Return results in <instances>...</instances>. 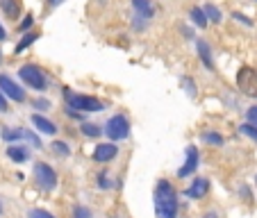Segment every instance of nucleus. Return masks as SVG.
<instances>
[{"mask_svg": "<svg viewBox=\"0 0 257 218\" xmlns=\"http://www.w3.org/2000/svg\"><path fill=\"white\" fill-rule=\"evenodd\" d=\"M246 118H248V123H250V125H255V127H257V105L248 107V112H246Z\"/></svg>", "mask_w": 257, "mask_h": 218, "instance_id": "bb28decb", "label": "nucleus"}, {"mask_svg": "<svg viewBox=\"0 0 257 218\" xmlns=\"http://www.w3.org/2000/svg\"><path fill=\"white\" fill-rule=\"evenodd\" d=\"M182 84H187V89H189V96H196V87L191 80H182Z\"/></svg>", "mask_w": 257, "mask_h": 218, "instance_id": "473e14b6", "label": "nucleus"}, {"mask_svg": "<svg viewBox=\"0 0 257 218\" xmlns=\"http://www.w3.org/2000/svg\"><path fill=\"white\" fill-rule=\"evenodd\" d=\"M239 130H241V134H246L248 139H252V141L257 143V127H255V125H250V123H243Z\"/></svg>", "mask_w": 257, "mask_h": 218, "instance_id": "412c9836", "label": "nucleus"}, {"mask_svg": "<svg viewBox=\"0 0 257 218\" xmlns=\"http://www.w3.org/2000/svg\"><path fill=\"white\" fill-rule=\"evenodd\" d=\"M28 218H55L53 213H48L46 209H30Z\"/></svg>", "mask_w": 257, "mask_h": 218, "instance_id": "393cba45", "label": "nucleus"}, {"mask_svg": "<svg viewBox=\"0 0 257 218\" xmlns=\"http://www.w3.org/2000/svg\"><path fill=\"white\" fill-rule=\"evenodd\" d=\"M64 100H66L68 109H78V112H102L100 100L91 96H82V93H73L71 89H64Z\"/></svg>", "mask_w": 257, "mask_h": 218, "instance_id": "f03ea898", "label": "nucleus"}, {"mask_svg": "<svg viewBox=\"0 0 257 218\" xmlns=\"http://www.w3.org/2000/svg\"><path fill=\"white\" fill-rule=\"evenodd\" d=\"M32 23H34V19H32V16H25V21L19 25V28H21V30H28V28H32Z\"/></svg>", "mask_w": 257, "mask_h": 218, "instance_id": "2f4dec72", "label": "nucleus"}, {"mask_svg": "<svg viewBox=\"0 0 257 218\" xmlns=\"http://www.w3.org/2000/svg\"><path fill=\"white\" fill-rule=\"evenodd\" d=\"M34 109H50V102L46 100V98H37V100H34Z\"/></svg>", "mask_w": 257, "mask_h": 218, "instance_id": "cd10ccee", "label": "nucleus"}, {"mask_svg": "<svg viewBox=\"0 0 257 218\" xmlns=\"http://www.w3.org/2000/svg\"><path fill=\"white\" fill-rule=\"evenodd\" d=\"M48 3H50V5H53V7H55V5H62L64 0H48Z\"/></svg>", "mask_w": 257, "mask_h": 218, "instance_id": "f704fd0d", "label": "nucleus"}, {"mask_svg": "<svg viewBox=\"0 0 257 218\" xmlns=\"http://www.w3.org/2000/svg\"><path fill=\"white\" fill-rule=\"evenodd\" d=\"M53 152H57V155H62V157H68L71 155V148H68L64 141H53Z\"/></svg>", "mask_w": 257, "mask_h": 218, "instance_id": "aec40b11", "label": "nucleus"}, {"mask_svg": "<svg viewBox=\"0 0 257 218\" xmlns=\"http://www.w3.org/2000/svg\"><path fill=\"white\" fill-rule=\"evenodd\" d=\"M3 139L5 141H19V139H23V132L21 130H3Z\"/></svg>", "mask_w": 257, "mask_h": 218, "instance_id": "5701e85b", "label": "nucleus"}, {"mask_svg": "<svg viewBox=\"0 0 257 218\" xmlns=\"http://www.w3.org/2000/svg\"><path fill=\"white\" fill-rule=\"evenodd\" d=\"M98 179H100V182H98V186H100V189H109V186H112V182H109L107 173H100V175H98Z\"/></svg>", "mask_w": 257, "mask_h": 218, "instance_id": "c85d7f7f", "label": "nucleus"}, {"mask_svg": "<svg viewBox=\"0 0 257 218\" xmlns=\"http://www.w3.org/2000/svg\"><path fill=\"white\" fill-rule=\"evenodd\" d=\"M0 62H3V55H0Z\"/></svg>", "mask_w": 257, "mask_h": 218, "instance_id": "e433bc0d", "label": "nucleus"}, {"mask_svg": "<svg viewBox=\"0 0 257 218\" xmlns=\"http://www.w3.org/2000/svg\"><path fill=\"white\" fill-rule=\"evenodd\" d=\"M237 87L241 93L250 98H257V68L252 66H241L237 73Z\"/></svg>", "mask_w": 257, "mask_h": 218, "instance_id": "39448f33", "label": "nucleus"}, {"mask_svg": "<svg viewBox=\"0 0 257 218\" xmlns=\"http://www.w3.org/2000/svg\"><path fill=\"white\" fill-rule=\"evenodd\" d=\"M0 91L5 93V98H12V100H16V102L25 100V91L12 78H7V75H0Z\"/></svg>", "mask_w": 257, "mask_h": 218, "instance_id": "0eeeda50", "label": "nucleus"}, {"mask_svg": "<svg viewBox=\"0 0 257 218\" xmlns=\"http://www.w3.org/2000/svg\"><path fill=\"white\" fill-rule=\"evenodd\" d=\"M105 132L112 141H123V139H127V134H130V123H127L125 116L116 114V116H112L109 121H107Z\"/></svg>", "mask_w": 257, "mask_h": 218, "instance_id": "423d86ee", "label": "nucleus"}, {"mask_svg": "<svg viewBox=\"0 0 257 218\" xmlns=\"http://www.w3.org/2000/svg\"><path fill=\"white\" fill-rule=\"evenodd\" d=\"M198 55H200V59H203V64L207 68H214V62H212V53H209V46L205 44V41H198Z\"/></svg>", "mask_w": 257, "mask_h": 218, "instance_id": "2eb2a0df", "label": "nucleus"}, {"mask_svg": "<svg viewBox=\"0 0 257 218\" xmlns=\"http://www.w3.org/2000/svg\"><path fill=\"white\" fill-rule=\"evenodd\" d=\"M7 39V32H5V28L0 25V41H5Z\"/></svg>", "mask_w": 257, "mask_h": 218, "instance_id": "72a5a7b5", "label": "nucleus"}, {"mask_svg": "<svg viewBox=\"0 0 257 218\" xmlns=\"http://www.w3.org/2000/svg\"><path fill=\"white\" fill-rule=\"evenodd\" d=\"M37 39H39V34L28 32V34H25V37H23V39L19 41V46H16V55H19V53H23V50L28 48V46H32V44H34V41H37Z\"/></svg>", "mask_w": 257, "mask_h": 218, "instance_id": "f3484780", "label": "nucleus"}, {"mask_svg": "<svg viewBox=\"0 0 257 218\" xmlns=\"http://www.w3.org/2000/svg\"><path fill=\"white\" fill-rule=\"evenodd\" d=\"M100 127L96 125V123H84L82 125V134H87V136H91V139H96V136H100Z\"/></svg>", "mask_w": 257, "mask_h": 218, "instance_id": "a211bd4d", "label": "nucleus"}, {"mask_svg": "<svg viewBox=\"0 0 257 218\" xmlns=\"http://www.w3.org/2000/svg\"><path fill=\"white\" fill-rule=\"evenodd\" d=\"M132 7L141 19H153V14H155V7L151 5V0H132Z\"/></svg>", "mask_w": 257, "mask_h": 218, "instance_id": "ddd939ff", "label": "nucleus"}, {"mask_svg": "<svg viewBox=\"0 0 257 218\" xmlns=\"http://www.w3.org/2000/svg\"><path fill=\"white\" fill-rule=\"evenodd\" d=\"M32 125L39 132H44V134H55L57 132V125L53 121H48L46 116H39V114H32Z\"/></svg>", "mask_w": 257, "mask_h": 218, "instance_id": "9d476101", "label": "nucleus"}, {"mask_svg": "<svg viewBox=\"0 0 257 218\" xmlns=\"http://www.w3.org/2000/svg\"><path fill=\"white\" fill-rule=\"evenodd\" d=\"M0 10L5 12L10 21H16L21 14V0H0Z\"/></svg>", "mask_w": 257, "mask_h": 218, "instance_id": "9b49d317", "label": "nucleus"}, {"mask_svg": "<svg viewBox=\"0 0 257 218\" xmlns=\"http://www.w3.org/2000/svg\"><path fill=\"white\" fill-rule=\"evenodd\" d=\"M205 218H216V213H207V216H205Z\"/></svg>", "mask_w": 257, "mask_h": 218, "instance_id": "c9c22d12", "label": "nucleus"}, {"mask_svg": "<svg viewBox=\"0 0 257 218\" xmlns=\"http://www.w3.org/2000/svg\"><path fill=\"white\" fill-rule=\"evenodd\" d=\"M203 139L207 141V143H212V145H221V143H223V136L216 134V132H205Z\"/></svg>", "mask_w": 257, "mask_h": 218, "instance_id": "4be33fe9", "label": "nucleus"}, {"mask_svg": "<svg viewBox=\"0 0 257 218\" xmlns=\"http://www.w3.org/2000/svg\"><path fill=\"white\" fill-rule=\"evenodd\" d=\"M178 193L171 182L162 179L155 186V213L157 218H178Z\"/></svg>", "mask_w": 257, "mask_h": 218, "instance_id": "f257e3e1", "label": "nucleus"}, {"mask_svg": "<svg viewBox=\"0 0 257 218\" xmlns=\"http://www.w3.org/2000/svg\"><path fill=\"white\" fill-rule=\"evenodd\" d=\"M232 19H234V21H241V23H243V25H248V28H250V25H252V21L248 19V16L239 14V12H234V14H232Z\"/></svg>", "mask_w": 257, "mask_h": 218, "instance_id": "c756f323", "label": "nucleus"}, {"mask_svg": "<svg viewBox=\"0 0 257 218\" xmlns=\"http://www.w3.org/2000/svg\"><path fill=\"white\" fill-rule=\"evenodd\" d=\"M10 107H7V98H5V93L0 91V114H5Z\"/></svg>", "mask_w": 257, "mask_h": 218, "instance_id": "7c9ffc66", "label": "nucleus"}, {"mask_svg": "<svg viewBox=\"0 0 257 218\" xmlns=\"http://www.w3.org/2000/svg\"><path fill=\"white\" fill-rule=\"evenodd\" d=\"M73 218H91V209L89 207H75L73 209Z\"/></svg>", "mask_w": 257, "mask_h": 218, "instance_id": "b1692460", "label": "nucleus"}, {"mask_svg": "<svg viewBox=\"0 0 257 218\" xmlns=\"http://www.w3.org/2000/svg\"><path fill=\"white\" fill-rule=\"evenodd\" d=\"M0 211H3V204H0Z\"/></svg>", "mask_w": 257, "mask_h": 218, "instance_id": "4c0bfd02", "label": "nucleus"}, {"mask_svg": "<svg viewBox=\"0 0 257 218\" xmlns=\"http://www.w3.org/2000/svg\"><path fill=\"white\" fill-rule=\"evenodd\" d=\"M23 139H28V141H30V143H32V145H34V148H41V141H39V136L34 134V132L25 130V132H23Z\"/></svg>", "mask_w": 257, "mask_h": 218, "instance_id": "a878e982", "label": "nucleus"}, {"mask_svg": "<svg viewBox=\"0 0 257 218\" xmlns=\"http://www.w3.org/2000/svg\"><path fill=\"white\" fill-rule=\"evenodd\" d=\"M118 155V148L114 143H98L93 150V159L96 161H109Z\"/></svg>", "mask_w": 257, "mask_h": 218, "instance_id": "1a4fd4ad", "label": "nucleus"}, {"mask_svg": "<svg viewBox=\"0 0 257 218\" xmlns=\"http://www.w3.org/2000/svg\"><path fill=\"white\" fill-rule=\"evenodd\" d=\"M203 10H205V14H207V21H214V23H218V21H221V10H218V7L205 5Z\"/></svg>", "mask_w": 257, "mask_h": 218, "instance_id": "6ab92c4d", "label": "nucleus"}, {"mask_svg": "<svg viewBox=\"0 0 257 218\" xmlns=\"http://www.w3.org/2000/svg\"><path fill=\"white\" fill-rule=\"evenodd\" d=\"M255 182H257V179H255Z\"/></svg>", "mask_w": 257, "mask_h": 218, "instance_id": "58836bf2", "label": "nucleus"}, {"mask_svg": "<svg viewBox=\"0 0 257 218\" xmlns=\"http://www.w3.org/2000/svg\"><path fill=\"white\" fill-rule=\"evenodd\" d=\"M207 189H209V182L205 177H198L194 184L185 191V195H189V198H203V195L207 193Z\"/></svg>", "mask_w": 257, "mask_h": 218, "instance_id": "f8f14e48", "label": "nucleus"}, {"mask_svg": "<svg viewBox=\"0 0 257 218\" xmlns=\"http://www.w3.org/2000/svg\"><path fill=\"white\" fill-rule=\"evenodd\" d=\"M19 78L23 80L28 87H32V89H37V91H44L46 89V75H44V71H41L39 66H34V64H23V66L19 68Z\"/></svg>", "mask_w": 257, "mask_h": 218, "instance_id": "20e7f679", "label": "nucleus"}, {"mask_svg": "<svg viewBox=\"0 0 257 218\" xmlns=\"http://www.w3.org/2000/svg\"><path fill=\"white\" fill-rule=\"evenodd\" d=\"M198 161H200L198 148H196V145H189V148H187V161H185V166L178 170V177H189V175L198 168Z\"/></svg>", "mask_w": 257, "mask_h": 218, "instance_id": "6e6552de", "label": "nucleus"}, {"mask_svg": "<svg viewBox=\"0 0 257 218\" xmlns=\"http://www.w3.org/2000/svg\"><path fill=\"white\" fill-rule=\"evenodd\" d=\"M32 175H34V182H37V186L44 191H55V186H57V173H55L53 168H50L46 161H37L32 168Z\"/></svg>", "mask_w": 257, "mask_h": 218, "instance_id": "7ed1b4c3", "label": "nucleus"}, {"mask_svg": "<svg viewBox=\"0 0 257 218\" xmlns=\"http://www.w3.org/2000/svg\"><path fill=\"white\" fill-rule=\"evenodd\" d=\"M191 19H194V23L198 25V28H207V14H205V10H200V7H194V10L189 12Z\"/></svg>", "mask_w": 257, "mask_h": 218, "instance_id": "dca6fc26", "label": "nucleus"}, {"mask_svg": "<svg viewBox=\"0 0 257 218\" xmlns=\"http://www.w3.org/2000/svg\"><path fill=\"white\" fill-rule=\"evenodd\" d=\"M7 157L14 159L16 164H21V161H28L30 152H28V148H23V145H10V148H7Z\"/></svg>", "mask_w": 257, "mask_h": 218, "instance_id": "4468645a", "label": "nucleus"}]
</instances>
